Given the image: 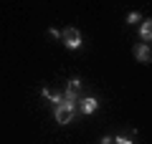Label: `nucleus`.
<instances>
[{"instance_id": "0eeeda50", "label": "nucleus", "mask_w": 152, "mask_h": 144, "mask_svg": "<svg viewBox=\"0 0 152 144\" xmlns=\"http://www.w3.org/2000/svg\"><path fill=\"white\" fill-rule=\"evenodd\" d=\"M41 96H43V99H48L53 106H58V104L64 101V94H56V91H51V89H43V91H41Z\"/></svg>"}, {"instance_id": "39448f33", "label": "nucleus", "mask_w": 152, "mask_h": 144, "mask_svg": "<svg viewBox=\"0 0 152 144\" xmlns=\"http://www.w3.org/2000/svg\"><path fill=\"white\" fill-rule=\"evenodd\" d=\"M134 58L140 61V63H150V61H152V48L147 46V43L134 46Z\"/></svg>"}, {"instance_id": "423d86ee", "label": "nucleus", "mask_w": 152, "mask_h": 144, "mask_svg": "<svg viewBox=\"0 0 152 144\" xmlns=\"http://www.w3.org/2000/svg\"><path fill=\"white\" fill-rule=\"evenodd\" d=\"M140 38H142V43L150 46V41H152V20H150V18L140 23Z\"/></svg>"}, {"instance_id": "7ed1b4c3", "label": "nucleus", "mask_w": 152, "mask_h": 144, "mask_svg": "<svg viewBox=\"0 0 152 144\" xmlns=\"http://www.w3.org/2000/svg\"><path fill=\"white\" fill-rule=\"evenodd\" d=\"M99 109V99L96 96H81L79 101H76V111H81V114H94Z\"/></svg>"}, {"instance_id": "9b49d317", "label": "nucleus", "mask_w": 152, "mask_h": 144, "mask_svg": "<svg viewBox=\"0 0 152 144\" xmlns=\"http://www.w3.org/2000/svg\"><path fill=\"white\" fill-rule=\"evenodd\" d=\"M99 144H112V137H104V139H102Z\"/></svg>"}, {"instance_id": "9d476101", "label": "nucleus", "mask_w": 152, "mask_h": 144, "mask_svg": "<svg viewBox=\"0 0 152 144\" xmlns=\"http://www.w3.org/2000/svg\"><path fill=\"white\" fill-rule=\"evenodd\" d=\"M48 36L51 38H61V31H58V28H48Z\"/></svg>"}, {"instance_id": "6e6552de", "label": "nucleus", "mask_w": 152, "mask_h": 144, "mask_svg": "<svg viewBox=\"0 0 152 144\" xmlns=\"http://www.w3.org/2000/svg\"><path fill=\"white\" fill-rule=\"evenodd\" d=\"M112 144H134V142H132V137H127V134H117V137H112Z\"/></svg>"}, {"instance_id": "20e7f679", "label": "nucleus", "mask_w": 152, "mask_h": 144, "mask_svg": "<svg viewBox=\"0 0 152 144\" xmlns=\"http://www.w3.org/2000/svg\"><path fill=\"white\" fill-rule=\"evenodd\" d=\"M64 99H69V101H79V99H81V81L79 79L69 81V86H66V91H64Z\"/></svg>"}, {"instance_id": "f03ea898", "label": "nucleus", "mask_w": 152, "mask_h": 144, "mask_svg": "<svg viewBox=\"0 0 152 144\" xmlns=\"http://www.w3.org/2000/svg\"><path fill=\"white\" fill-rule=\"evenodd\" d=\"M61 41H64L66 48H71V51H79L84 43L81 33H79V28H66V31H61Z\"/></svg>"}, {"instance_id": "f257e3e1", "label": "nucleus", "mask_w": 152, "mask_h": 144, "mask_svg": "<svg viewBox=\"0 0 152 144\" xmlns=\"http://www.w3.org/2000/svg\"><path fill=\"white\" fill-rule=\"evenodd\" d=\"M76 116V101H69V99H64V101L58 104V106H53V119L56 124H71Z\"/></svg>"}, {"instance_id": "1a4fd4ad", "label": "nucleus", "mask_w": 152, "mask_h": 144, "mask_svg": "<svg viewBox=\"0 0 152 144\" xmlns=\"http://www.w3.org/2000/svg\"><path fill=\"white\" fill-rule=\"evenodd\" d=\"M127 23H142V13L140 10H132L129 15H127Z\"/></svg>"}]
</instances>
